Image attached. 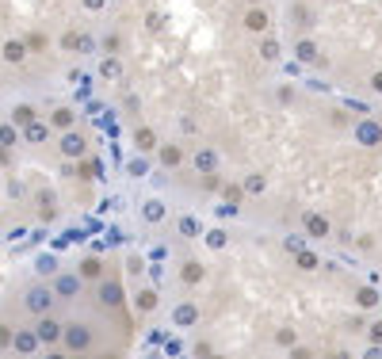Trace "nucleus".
Returning <instances> with one entry per match:
<instances>
[{
    "label": "nucleus",
    "mask_w": 382,
    "mask_h": 359,
    "mask_svg": "<svg viewBox=\"0 0 382 359\" xmlns=\"http://www.w3.org/2000/svg\"><path fill=\"white\" fill-rule=\"evenodd\" d=\"M96 306H100V309H111V314L126 309V283H123V275H119L115 264H111L108 275L96 283Z\"/></svg>",
    "instance_id": "nucleus-1"
},
{
    "label": "nucleus",
    "mask_w": 382,
    "mask_h": 359,
    "mask_svg": "<svg viewBox=\"0 0 382 359\" xmlns=\"http://www.w3.org/2000/svg\"><path fill=\"white\" fill-rule=\"evenodd\" d=\"M96 344H100V332L92 329L88 321H65V356H92Z\"/></svg>",
    "instance_id": "nucleus-2"
},
{
    "label": "nucleus",
    "mask_w": 382,
    "mask_h": 359,
    "mask_svg": "<svg viewBox=\"0 0 382 359\" xmlns=\"http://www.w3.org/2000/svg\"><path fill=\"white\" fill-rule=\"evenodd\" d=\"M58 50L61 54H77V58H88V54H100V38L85 27H65L58 35Z\"/></svg>",
    "instance_id": "nucleus-3"
},
{
    "label": "nucleus",
    "mask_w": 382,
    "mask_h": 359,
    "mask_svg": "<svg viewBox=\"0 0 382 359\" xmlns=\"http://www.w3.org/2000/svg\"><path fill=\"white\" fill-rule=\"evenodd\" d=\"M54 302H61L58 291H54V283H31V287L23 291V309H27L31 317L54 314Z\"/></svg>",
    "instance_id": "nucleus-4"
},
{
    "label": "nucleus",
    "mask_w": 382,
    "mask_h": 359,
    "mask_svg": "<svg viewBox=\"0 0 382 359\" xmlns=\"http://www.w3.org/2000/svg\"><path fill=\"white\" fill-rule=\"evenodd\" d=\"M241 31L245 35H267L272 31V8L267 4H245V12H241Z\"/></svg>",
    "instance_id": "nucleus-5"
},
{
    "label": "nucleus",
    "mask_w": 382,
    "mask_h": 359,
    "mask_svg": "<svg viewBox=\"0 0 382 359\" xmlns=\"http://www.w3.org/2000/svg\"><path fill=\"white\" fill-rule=\"evenodd\" d=\"M58 153L65 161H85L88 157V134H85V130H77V126L61 130V134H58Z\"/></svg>",
    "instance_id": "nucleus-6"
},
{
    "label": "nucleus",
    "mask_w": 382,
    "mask_h": 359,
    "mask_svg": "<svg viewBox=\"0 0 382 359\" xmlns=\"http://www.w3.org/2000/svg\"><path fill=\"white\" fill-rule=\"evenodd\" d=\"M176 283H180L184 291L203 287V283H207V264H203V260H195V256H184L180 264H176Z\"/></svg>",
    "instance_id": "nucleus-7"
},
{
    "label": "nucleus",
    "mask_w": 382,
    "mask_h": 359,
    "mask_svg": "<svg viewBox=\"0 0 382 359\" xmlns=\"http://www.w3.org/2000/svg\"><path fill=\"white\" fill-rule=\"evenodd\" d=\"M298 230H302L310 241H329V237H332V222L321 214V210H302V218H298Z\"/></svg>",
    "instance_id": "nucleus-8"
},
{
    "label": "nucleus",
    "mask_w": 382,
    "mask_h": 359,
    "mask_svg": "<svg viewBox=\"0 0 382 359\" xmlns=\"http://www.w3.org/2000/svg\"><path fill=\"white\" fill-rule=\"evenodd\" d=\"M130 142H134V149L142 153V157H153V153L161 149V130H153L149 122H134V126H130Z\"/></svg>",
    "instance_id": "nucleus-9"
},
{
    "label": "nucleus",
    "mask_w": 382,
    "mask_h": 359,
    "mask_svg": "<svg viewBox=\"0 0 382 359\" xmlns=\"http://www.w3.org/2000/svg\"><path fill=\"white\" fill-rule=\"evenodd\" d=\"M191 173L195 176H207V173H222V149H214V145H199V149H191Z\"/></svg>",
    "instance_id": "nucleus-10"
},
{
    "label": "nucleus",
    "mask_w": 382,
    "mask_h": 359,
    "mask_svg": "<svg viewBox=\"0 0 382 359\" xmlns=\"http://www.w3.org/2000/svg\"><path fill=\"white\" fill-rule=\"evenodd\" d=\"M157 157V165L165 168V173H176V168H184L191 161V153L184 149V142H161V149L153 153Z\"/></svg>",
    "instance_id": "nucleus-11"
},
{
    "label": "nucleus",
    "mask_w": 382,
    "mask_h": 359,
    "mask_svg": "<svg viewBox=\"0 0 382 359\" xmlns=\"http://www.w3.org/2000/svg\"><path fill=\"white\" fill-rule=\"evenodd\" d=\"M352 138L363 145V149H379V145H382V122L371 119V115L367 119H355L352 122Z\"/></svg>",
    "instance_id": "nucleus-12"
},
{
    "label": "nucleus",
    "mask_w": 382,
    "mask_h": 359,
    "mask_svg": "<svg viewBox=\"0 0 382 359\" xmlns=\"http://www.w3.org/2000/svg\"><path fill=\"white\" fill-rule=\"evenodd\" d=\"M85 287L88 283L80 279V272H58L54 275V291H58L61 302H77L80 295H85Z\"/></svg>",
    "instance_id": "nucleus-13"
},
{
    "label": "nucleus",
    "mask_w": 382,
    "mask_h": 359,
    "mask_svg": "<svg viewBox=\"0 0 382 359\" xmlns=\"http://www.w3.org/2000/svg\"><path fill=\"white\" fill-rule=\"evenodd\" d=\"M35 332L43 337L46 348H50V344H61V340H65V321H61V317H54V314H38V317H35Z\"/></svg>",
    "instance_id": "nucleus-14"
},
{
    "label": "nucleus",
    "mask_w": 382,
    "mask_h": 359,
    "mask_svg": "<svg viewBox=\"0 0 382 359\" xmlns=\"http://www.w3.org/2000/svg\"><path fill=\"white\" fill-rule=\"evenodd\" d=\"M134 314H142V317H153V314H161V291L153 287V283H142V287L134 291Z\"/></svg>",
    "instance_id": "nucleus-15"
},
{
    "label": "nucleus",
    "mask_w": 382,
    "mask_h": 359,
    "mask_svg": "<svg viewBox=\"0 0 382 359\" xmlns=\"http://www.w3.org/2000/svg\"><path fill=\"white\" fill-rule=\"evenodd\" d=\"M295 61L298 65H321V46H318V38H314L310 31H298V38H295Z\"/></svg>",
    "instance_id": "nucleus-16"
},
{
    "label": "nucleus",
    "mask_w": 382,
    "mask_h": 359,
    "mask_svg": "<svg viewBox=\"0 0 382 359\" xmlns=\"http://www.w3.org/2000/svg\"><path fill=\"white\" fill-rule=\"evenodd\" d=\"M138 218H142V226H165V222H172V210H168L165 199H157V195H153V199L142 203Z\"/></svg>",
    "instance_id": "nucleus-17"
},
{
    "label": "nucleus",
    "mask_w": 382,
    "mask_h": 359,
    "mask_svg": "<svg viewBox=\"0 0 382 359\" xmlns=\"http://www.w3.org/2000/svg\"><path fill=\"white\" fill-rule=\"evenodd\" d=\"M108 260L100 256V252H85V256H80V264H77V272H80V279L85 283H100L103 275H108Z\"/></svg>",
    "instance_id": "nucleus-18"
},
{
    "label": "nucleus",
    "mask_w": 382,
    "mask_h": 359,
    "mask_svg": "<svg viewBox=\"0 0 382 359\" xmlns=\"http://www.w3.org/2000/svg\"><path fill=\"white\" fill-rule=\"evenodd\" d=\"M43 337H38L35 332V325H31V329H15V340H12V352L15 356H38L43 352Z\"/></svg>",
    "instance_id": "nucleus-19"
},
{
    "label": "nucleus",
    "mask_w": 382,
    "mask_h": 359,
    "mask_svg": "<svg viewBox=\"0 0 382 359\" xmlns=\"http://www.w3.org/2000/svg\"><path fill=\"white\" fill-rule=\"evenodd\" d=\"M4 65H12V69H20L23 61L31 58V46H27V38L23 35H12V38H4Z\"/></svg>",
    "instance_id": "nucleus-20"
},
{
    "label": "nucleus",
    "mask_w": 382,
    "mask_h": 359,
    "mask_svg": "<svg viewBox=\"0 0 382 359\" xmlns=\"http://www.w3.org/2000/svg\"><path fill=\"white\" fill-rule=\"evenodd\" d=\"M172 226H176V237L180 241H203V233H207V222H199L195 214H176Z\"/></svg>",
    "instance_id": "nucleus-21"
},
{
    "label": "nucleus",
    "mask_w": 382,
    "mask_h": 359,
    "mask_svg": "<svg viewBox=\"0 0 382 359\" xmlns=\"http://www.w3.org/2000/svg\"><path fill=\"white\" fill-rule=\"evenodd\" d=\"M23 38H27V46H31V58H43V54H50L54 46H58V38H54L50 31H43V27L23 31Z\"/></svg>",
    "instance_id": "nucleus-22"
},
{
    "label": "nucleus",
    "mask_w": 382,
    "mask_h": 359,
    "mask_svg": "<svg viewBox=\"0 0 382 359\" xmlns=\"http://www.w3.org/2000/svg\"><path fill=\"white\" fill-rule=\"evenodd\" d=\"M199 317H203V309L195 306L191 298H184V302H176V306H172V325H176V329H195Z\"/></svg>",
    "instance_id": "nucleus-23"
},
{
    "label": "nucleus",
    "mask_w": 382,
    "mask_h": 359,
    "mask_svg": "<svg viewBox=\"0 0 382 359\" xmlns=\"http://www.w3.org/2000/svg\"><path fill=\"white\" fill-rule=\"evenodd\" d=\"M256 58L264 61V65L283 61V38H275L272 31H267V35H260V38H256Z\"/></svg>",
    "instance_id": "nucleus-24"
},
{
    "label": "nucleus",
    "mask_w": 382,
    "mask_h": 359,
    "mask_svg": "<svg viewBox=\"0 0 382 359\" xmlns=\"http://www.w3.org/2000/svg\"><path fill=\"white\" fill-rule=\"evenodd\" d=\"M123 73H126L123 54H100V80L115 85V80H123Z\"/></svg>",
    "instance_id": "nucleus-25"
},
{
    "label": "nucleus",
    "mask_w": 382,
    "mask_h": 359,
    "mask_svg": "<svg viewBox=\"0 0 382 359\" xmlns=\"http://www.w3.org/2000/svg\"><path fill=\"white\" fill-rule=\"evenodd\" d=\"M54 134H58V130L50 126V119H35L31 126H23V142L27 145H46Z\"/></svg>",
    "instance_id": "nucleus-26"
},
{
    "label": "nucleus",
    "mask_w": 382,
    "mask_h": 359,
    "mask_svg": "<svg viewBox=\"0 0 382 359\" xmlns=\"http://www.w3.org/2000/svg\"><path fill=\"white\" fill-rule=\"evenodd\" d=\"M46 119H50V126L58 130V134H61V130H73V126H77V111H73L69 103H54Z\"/></svg>",
    "instance_id": "nucleus-27"
},
{
    "label": "nucleus",
    "mask_w": 382,
    "mask_h": 359,
    "mask_svg": "<svg viewBox=\"0 0 382 359\" xmlns=\"http://www.w3.org/2000/svg\"><path fill=\"white\" fill-rule=\"evenodd\" d=\"M295 268H298L302 275H318V272H321V252L310 249V244H306V249H298V252H295Z\"/></svg>",
    "instance_id": "nucleus-28"
},
{
    "label": "nucleus",
    "mask_w": 382,
    "mask_h": 359,
    "mask_svg": "<svg viewBox=\"0 0 382 359\" xmlns=\"http://www.w3.org/2000/svg\"><path fill=\"white\" fill-rule=\"evenodd\" d=\"M355 309H360V314H375V309H379L375 283H360V287H355Z\"/></svg>",
    "instance_id": "nucleus-29"
},
{
    "label": "nucleus",
    "mask_w": 382,
    "mask_h": 359,
    "mask_svg": "<svg viewBox=\"0 0 382 359\" xmlns=\"http://www.w3.org/2000/svg\"><path fill=\"white\" fill-rule=\"evenodd\" d=\"M291 20L298 23V31H314V27H318V15L310 12L306 0H295V4H291Z\"/></svg>",
    "instance_id": "nucleus-30"
},
{
    "label": "nucleus",
    "mask_w": 382,
    "mask_h": 359,
    "mask_svg": "<svg viewBox=\"0 0 382 359\" xmlns=\"http://www.w3.org/2000/svg\"><path fill=\"white\" fill-rule=\"evenodd\" d=\"M203 244H207L210 252H222L226 244H230V230H226V226H207V233H203Z\"/></svg>",
    "instance_id": "nucleus-31"
},
{
    "label": "nucleus",
    "mask_w": 382,
    "mask_h": 359,
    "mask_svg": "<svg viewBox=\"0 0 382 359\" xmlns=\"http://www.w3.org/2000/svg\"><path fill=\"white\" fill-rule=\"evenodd\" d=\"M8 119H12L15 126H31V122L38 119V108H35L31 100H20V103L12 108V115H8Z\"/></svg>",
    "instance_id": "nucleus-32"
},
{
    "label": "nucleus",
    "mask_w": 382,
    "mask_h": 359,
    "mask_svg": "<svg viewBox=\"0 0 382 359\" xmlns=\"http://www.w3.org/2000/svg\"><path fill=\"white\" fill-rule=\"evenodd\" d=\"M20 138H23V126H15L12 119H4V126H0V153H12Z\"/></svg>",
    "instance_id": "nucleus-33"
},
{
    "label": "nucleus",
    "mask_w": 382,
    "mask_h": 359,
    "mask_svg": "<svg viewBox=\"0 0 382 359\" xmlns=\"http://www.w3.org/2000/svg\"><path fill=\"white\" fill-rule=\"evenodd\" d=\"M123 50H126L123 31H108V35H100V54H123Z\"/></svg>",
    "instance_id": "nucleus-34"
},
{
    "label": "nucleus",
    "mask_w": 382,
    "mask_h": 359,
    "mask_svg": "<svg viewBox=\"0 0 382 359\" xmlns=\"http://www.w3.org/2000/svg\"><path fill=\"white\" fill-rule=\"evenodd\" d=\"M222 199H226V203H233V207H241V203L249 199L245 180H230V184H222Z\"/></svg>",
    "instance_id": "nucleus-35"
},
{
    "label": "nucleus",
    "mask_w": 382,
    "mask_h": 359,
    "mask_svg": "<svg viewBox=\"0 0 382 359\" xmlns=\"http://www.w3.org/2000/svg\"><path fill=\"white\" fill-rule=\"evenodd\" d=\"M245 191H249V199H264L267 195V176L264 173H249L245 176Z\"/></svg>",
    "instance_id": "nucleus-36"
},
{
    "label": "nucleus",
    "mask_w": 382,
    "mask_h": 359,
    "mask_svg": "<svg viewBox=\"0 0 382 359\" xmlns=\"http://www.w3.org/2000/svg\"><path fill=\"white\" fill-rule=\"evenodd\" d=\"M275 344H279L283 352H291V348L298 344V332H295V325H279V329H275Z\"/></svg>",
    "instance_id": "nucleus-37"
},
{
    "label": "nucleus",
    "mask_w": 382,
    "mask_h": 359,
    "mask_svg": "<svg viewBox=\"0 0 382 359\" xmlns=\"http://www.w3.org/2000/svg\"><path fill=\"white\" fill-rule=\"evenodd\" d=\"M80 165V176L85 180H103V161L100 157H85V161H77Z\"/></svg>",
    "instance_id": "nucleus-38"
},
{
    "label": "nucleus",
    "mask_w": 382,
    "mask_h": 359,
    "mask_svg": "<svg viewBox=\"0 0 382 359\" xmlns=\"http://www.w3.org/2000/svg\"><path fill=\"white\" fill-rule=\"evenodd\" d=\"M142 27L149 31V35H157V31L165 27V15H161L157 8H149V12H145V20H142Z\"/></svg>",
    "instance_id": "nucleus-39"
},
{
    "label": "nucleus",
    "mask_w": 382,
    "mask_h": 359,
    "mask_svg": "<svg viewBox=\"0 0 382 359\" xmlns=\"http://www.w3.org/2000/svg\"><path fill=\"white\" fill-rule=\"evenodd\" d=\"M111 8V0H80V12H88V15H103Z\"/></svg>",
    "instance_id": "nucleus-40"
},
{
    "label": "nucleus",
    "mask_w": 382,
    "mask_h": 359,
    "mask_svg": "<svg viewBox=\"0 0 382 359\" xmlns=\"http://www.w3.org/2000/svg\"><path fill=\"white\" fill-rule=\"evenodd\" d=\"M329 122H332L337 130H352V115H344L340 108H332V111H329Z\"/></svg>",
    "instance_id": "nucleus-41"
},
{
    "label": "nucleus",
    "mask_w": 382,
    "mask_h": 359,
    "mask_svg": "<svg viewBox=\"0 0 382 359\" xmlns=\"http://www.w3.org/2000/svg\"><path fill=\"white\" fill-rule=\"evenodd\" d=\"M176 130H180L184 138H191V134H199V122H195L191 115H180L176 119Z\"/></svg>",
    "instance_id": "nucleus-42"
},
{
    "label": "nucleus",
    "mask_w": 382,
    "mask_h": 359,
    "mask_svg": "<svg viewBox=\"0 0 382 359\" xmlns=\"http://www.w3.org/2000/svg\"><path fill=\"white\" fill-rule=\"evenodd\" d=\"M375 233H360V237H355V249H360V252H375Z\"/></svg>",
    "instance_id": "nucleus-43"
},
{
    "label": "nucleus",
    "mask_w": 382,
    "mask_h": 359,
    "mask_svg": "<svg viewBox=\"0 0 382 359\" xmlns=\"http://www.w3.org/2000/svg\"><path fill=\"white\" fill-rule=\"evenodd\" d=\"M191 356H199V359L214 356V344H210V340H195V344H191Z\"/></svg>",
    "instance_id": "nucleus-44"
},
{
    "label": "nucleus",
    "mask_w": 382,
    "mask_h": 359,
    "mask_svg": "<svg viewBox=\"0 0 382 359\" xmlns=\"http://www.w3.org/2000/svg\"><path fill=\"white\" fill-rule=\"evenodd\" d=\"M123 111L130 119H138V111H142V103H138V96H123Z\"/></svg>",
    "instance_id": "nucleus-45"
},
{
    "label": "nucleus",
    "mask_w": 382,
    "mask_h": 359,
    "mask_svg": "<svg viewBox=\"0 0 382 359\" xmlns=\"http://www.w3.org/2000/svg\"><path fill=\"white\" fill-rule=\"evenodd\" d=\"M367 340H371V344H382V317L367 325Z\"/></svg>",
    "instance_id": "nucleus-46"
},
{
    "label": "nucleus",
    "mask_w": 382,
    "mask_h": 359,
    "mask_svg": "<svg viewBox=\"0 0 382 359\" xmlns=\"http://www.w3.org/2000/svg\"><path fill=\"white\" fill-rule=\"evenodd\" d=\"M275 100H279V103H295V88L279 85V88H275Z\"/></svg>",
    "instance_id": "nucleus-47"
},
{
    "label": "nucleus",
    "mask_w": 382,
    "mask_h": 359,
    "mask_svg": "<svg viewBox=\"0 0 382 359\" xmlns=\"http://www.w3.org/2000/svg\"><path fill=\"white\" fill-rule=\"evenodd\" d=\"M35 207H38V210H43V207H54V191H50V187H43V191L35 195Z\"/></svg>",
    "instance_id": "nucleus-48"
},
{
    "label": "nucleus",
    "mask_w": 382,
    "mask_h": 359,
    "mask_svg": "<svg viewBox=\"0 0 382 359\" xmlns=\"http://www.w3.org/2000/svg\"><path fill=\"white\" fill-rule=\"evenodd\" d=\"M367 85H371V92H375V96H382V69H371Z\"/></svg>",
    "instance_id": "nucleus-49"
},
{
    "label": "nucleus",
    "mask_w": 382,
    "mask_h": 359,
    "mask_svg": "<svg viewBox=\"0 0 382 359\" xmlns=\"http://www.w3.org/2000/svg\"><path fill=\"white\" fill-rule=\"evenodd\" d=\"M126 272L142 275V272H145V260H142V256H126Z\"/></svg>",
    "instance_id": "nucleus-50"
},
{
    "label": "nucleus",
    "mask_w": 382,
    "mask_h": 359,
    "mask_svg": "<svg viewBox=\"0 0 382 359\" xmlns=\"http://www.w3.org/2000/svg\"><path fill=\"white\" fill-rule=\"evenodd\" d=\"M149 256H153V260H165V256H168V244H153Z\"/></svg>",
    "instance_id": "nucleus-51"
},
{
    "label": "nucleus",
    "mask_w": 382,
    "mask_h": 359,
    "mask_svg": "<svg viewBox=\"0 0 382 359\" xmlns=\"http://www.w3.org/2000/svg\"><path fill=\"white\" fill-rule=\"evenodd\" d=\"M291 356H295V359H310L314 352H310V348H298V344H295V348H291Z\"/></svg>",
    "instance_id": "nucleus-52"
},
{
    "label": "nucleus",
    "mask_w": 382,
    "mask_h": 359,
    "mask_svg": "<svg viewBox=\"0 0 382 359\" xmlns=\"http://www.w3.org/2000/svg\"><path fill=\"white\" fill-rule=\"evenodd\" d=\"M126 173H130V176H142L145 165H142V161H134V165H126Z\"/></svg>",
    "instance_id": "nucleus-53"
},
{
    "label": "nucleus",
    "mask_w": 382,
    "mask_h": 359,
    "mask_svg": "<svg viewBox=\"0 0 382 359\" xmlns=\"http://www.w3.org/2000/svg\"><path fill=\"white\" fill-rule=\"evenodd\" d=\"M245 4H267V0H245Z\"/></svg>",
    "instance_id": "nucleus-54"
},
{
    "label": "nucleus",
    "mask_w": 382,
    "mask_h": 359,
    "mask_svg": "<svg viewBox=\"0 0 382 359\" xmlns=\"http://www.w3.org/2000/svg\"><path fill=\"white\" fill-rule=\"evenodd\" d=\"M126 4H130V0H126Z\"/></svg>",
    "instance_id": "nucleus-55"
}]
</instances>
